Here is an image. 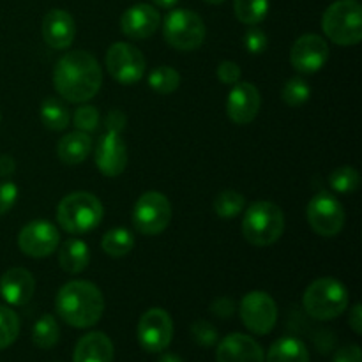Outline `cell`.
<instances>
[{"instance_id":"cell-1","label":"cell","mask_w":362,"mask_h":362,"mask_svg":"<svg viewBox=\"0 0 362 362\" xmlns=\"http://www.w3.org/2000/svg\"><path fill=\"white\" fill-rule=\"evenodd\" d=\"M55 90L73 105L90 101L103 85V69L94 55L74 49L59 59L53 69Z\"/></svg>"},{"instance_id":"cell-2","label":"cell","mask_w":362,"mask_h":362,"mask_svg":"<svg viewBox=\"0 0 362 362\" xmlns=\"http://www.w3.org/2000/svg\"><path fill=\"white\" fill-rule=\"evenodd\" d=\"M55 308L67 325L74 329H88L101 320L105 313V297L94 283L74 279L59 290Z\"/></svg>"},{"instance_id":"cell-3","label":"cell","mask_w":362,"mask_h":362,"mask_svg":"<svg viewBox=\"0 0 362 362\" xmlns=\"http://www.w3.org/2000/svg\"><path fill=\"white\" fill-rule=\"evenodd\" d=\"M105 216V209L95 194L74 191L60 200L57 207V221L60 228L71 235H81L98 228Z\"/></svg>"},{"instance_id":"cell-4","label":"cell","mask_w":362,"mask_h":362,"mask_svg":"<svg viewBox=\"0 0 362 362\" xmlns=\"http://www.w3.org/2000/svg\"><path fill=\"white\" fill-rule=\"evenodd\" d=\"M350 296L346 286L334 278L315 279L303 296V306L311 318L320 322L332 320L349 308Z\"/></svg>"},{"instance_id":"cell-5","label":"cell","mask_w":362,"mask_h":362,"mask_svg":"<svg viewBox=\"0 0 362 362\" xmlns=\"http://www.w3.org/2000/svg\"><path fill=\"white\" fill-rule=\"evenodd\" d=\"M285 232V216L272 202H255L244 212L243 235L250 244L258 247L278 243Z\"/></svg>"},{"instance_id":"cell-6","label":"cell","mask_w":362,"mask_h":362,"mask_svg":"<svg viewBox=\"0 0 362 362\" xmlns=\"http://www.w3.org/2000/svg\"><path fill=\"white\" fill-rule=\"evenodd\" d=\"M324 34L339 46L362 41V7L357 0H338L325 9L322 18Z\"/></svg>"},{"instance_id":"cell-7","label":"cell","mask_w":362,"mask_h":362,"mask_svg":"<svg viewBox=\"0 0 362 362\" xmlns=\"http://www.w3.org/2000/svg\"><path fill=\"white\" fill-rule=\"evenodd\" d=\"M205 34L207 28L204 20L194 11L173 9L165 18L163 35L166 42L179 52H193L200 48L205 41Z\"/></svg>"},{"instance_id":"cell-8","label":"cell","mask_w":362,"mask_h":362,"mask_svg":"<svg viewBox=\"0 0 362 362\" xmlns=\"http://www.w3.org/2000/svg\"><path fill=\"white\" fill-rule=\"evenodd\" d=\"M172 221V204L159 191H147L133 209V225L141 235L154 237L165 232Z\"/></svg>"},{"instance_id":"cell-9","label":"cell","mask_w":362,"mask_h":362,"mask_svg":"<svg viewBox=\"0 0 362 362\" xmlns=\"http://www.w3.org/2000/svg\"><path fill=\"white\" fill-rule=\"evenodd\" d=\"M105 62L110 76L122 85L138 83L147 71L144 53L129 42H115L110 46Z\"/></svg>"},{"instance_id":"cell-10","label":"cell","mask_w":362,"mask_h":362,"mask_svg":"<svg viewBox=\"0 0 362 362\" xmlns=\"http://www.w3.org/2000/svg\"><path fill=\"white\" fill-rule=\"evenodd\" d=\"M306 218L315 233L320 237H334L345 226V209L334 194L322 191L308 204Z\"/></svg>"},{"instance_id":"cell-11","label":"cell","mask_w":362,"mask_h":362,"mask_svg":"<svg viewBox=\"0 0 362 362\" xmlns=\"http://www.w3.org/2000/svg\"><path fill=\"white\" fill-rule=\"evenodd\" d=\"M239 315L244 327L257 336H265L272 332L278 322V306L267 292L246 293L239 304Z\"/></svg>"},{"instance_id":"cell-12","label":"cell","mask_w":362,"mask_h":362,"mask_svg":"<svg viewBox=\"0 0 362 362\" xmlns=\"http://www.w3.org/2000/svg\"><path fill=\"white\" fill-rule=\"evenodd\" d=\"M138 343L148 354H161L173 338L172 317L161 308H151L141 315L136 329Z\"/></svg>"},{"instance_id":"cell-13","label":"cell","mask_w":362,"mask_h":362,"mask_svg":"<svg viewBox=\"0 0 362 362\" xmlns=\"http://www.w3.org/2000/svg\"><path fill=\"white\" fill-rule=\"evenodd\" d=\"M60 244V233L53 223L46 219H35L27 223L18 235V247L30 258H46L57 251Z\"/></svg>"},{"instance_id":"cell-14","label":"cell","mask_w":362,"mask_h":362,"mask_svg":"<svg viewBox=\"0 0 362 362\" xmlns=\"http://www.w3.org/2000/svg\"><path fill=\"white\" fill-rule=\"evenodd\" d=\"M327 41L318 34H304L292 45L290 64L300 74L318 73L329 60Z\"/></svg>"},{"instance_id":"cell-15","label":"cell","mask_w":362,"mask_h":362,"mask_svg":"<svg viewBox=\"0 0 362 362\" xmlns=\"http://www.w3.org/2000/svg\"><path fill=\"white\" fill-rule=\"evenodd\" d=\"M262 106L260 90L250 81H239L232 85L226 99V113L237 126H246L257 119Z\"/></svg>"},{"instance_id":"cell-16","label":"cell","mask_w":362,"mask_h":362,"mask_svg":"<svg viewBox=\"0 0 362 362\" xmlns=\"http://www.w3.org/2000/svg\"><path fill=\"white\" fill-rule=\"evenodd\" d=\"M95 166L105 177H119L127 166V147L120 133L106 131L94 151Z\"/></svg>"},{"instance_id":"cell-17","label":"cell","mask_w":362,"mask_h":362,"mask_svg":"<svg viewBox=\"0 0 362 362\" xmlns=\"http://www.w3.org/2000/svg\"><path fill=\"white\" fill-rule=\"evenodd\" d=\"M159 25H161V14L151 4H134L120 16L122 34L129 39H138V41H144V39L154 35Z\"/></svg>"},{"instance_id":"cell-18","label":"cell","mask_w":362,"mask_h":362,"mask_svg":"<svg viewBox=\"0 0 362 362\" xmlns=\"http://www.w3.org/2000/svg\"><path fill=\"white\" fill-rule=\"evenodd\" d=\"M216 362H265L264 349L251 336L233 332L218 341Z\"/></svg>"},{"instance_id":"cell-19","label":"cell","mask_w":362,"mask_h":362,"mask_svg":"<svg viewBox=\"0 0 362 362\" xmlns=\"http://www.w3.org/2000/svg\"><path fill=\"white\" fill-rule=\"evenodd\" d=\"M42 39L53 49H66L76 37L74 18L64 9H52L42 18Z\"/></svg>"},{"instance_id":"cell-20","label":"cell","mask_w":362,"mask_h":362,"mask_svg":"<svg viewBox=\"0 0 362 362\" xmlns=\"http://www.w3.org/2000/svg\"><path fill=\"white\" fill-rule=\"evenodd\" d=\"M35 292V278L23 267H13L0 278V293L9 306H25Z\"/></svg>"},{"instance_id":"cell-21","label":"cell","mask_w":362,"mask_h":362,"mask_svg":"<svg viewBox=\"0 0 362 362\" xmlns=\"http://www.w3.org/2000/svg\"><path fill=\"white\" fill-rule=\"evenodd\" d=\"M115 349L105 332H88L78 339L74 346L73 362H113Z\"/></svg>"},{"instance_id":"cell-22","label":"cell","mask_w":362,"mask_h":362,"mask_svg":"<svg viewBox=\"0 0 362 362\" xmlns=\"http://www.w3.org/2000/svg\"><path fill=\"white\" fill-rule=\"evenodd\" d=\"M92 145H94V141H92L90 134L83 133V131H73V133H67L66 136L60 138L57 154L64 165L76 166L90 156Z\"/></svg>"},{"instance_id":"cell-23","label":"cell","mask_w":362,"mask_h":362,"mask_svg":"<svg viewBox=\"0 0 362 362\" xmlns=\"http://www.w3.org/2000/svg\"><path fill=\"white\" fill-rule=\"evenodd\" d=\"M59 264L67 274H80L90 264V250L80 239H69L60 246Z\"/></svg>"},{"instance_id":"cell-24","label":"cell","mask_w":362,"mask_h":362,"mask_svg":"<svg viewBox=\"0 0 362 362\" xmlns=\"http://www.w3.org/2000/svg\"><path fill=\"white\" fill-rule=\"evenodd\" d=\"M265 362H310V352L300 339L285 336L272 343Z\"/></svg>"},{"instance_id":"cell-25","label":"cell","mask_w":362,"mask_h":362,"mask_svg":"<svg viewBox=\"0 0 362 362\" xmlns=\"http://www.w3.org/2000/svg\"><path fill=\"white\" fill-rule=\"evenodd\" d=\"M60 325L53 315H42L32 329V343L41 350H49L59 343Z\"/></svg>"},{"instance_id":"cell-26","label":"cell","mask_w":362,"mask_h":362,"mask_svg":"<svg viewBox=\"0 0 362 362\" xmlns=\"http://www.w3.org/2000/svg\"><path fill=\"white\" fill-rule=\"evenodd\" d=\"M134 235L126 228H112L103 235L101 247L113 258H122L133 250Z\"/></svg>"},{"instance_id":"cell-27","label":"cell","mask_w":362,"mask_h":362,"mask_svg":"<svg viewBox=\"0 0 362 362\" xmlns=\"http://www.w3.org/2000/svg\"><path fill=\"white\" fill-rule=\"evenodd\" d=\"M41 120L46 129L64 131L71 122L69 110L55 98H48L41 105Z\"/></svg>"},{"instance_id":"cell-28","label":"cell","mask_w":362,"mask_h":362,"mask_svg":"<svg viewBox=\"0 0 362 362\" xmlns=\"http://www.w3.org/2000/svg\"><path fill=\"white\" fill-rule=\"evenodd\" d=\"M233 13L240 23L253 27L267 18L269 0H233Z\"/></svg>"},{"instance_id":"cell-29","label":"cell","mask_w":362,"mask_h":362,"mask_svg":"<svg viewBox=\"0 0 362 362\" xmlns=\"http://www.w3.org/2000/svg\"><path fill=\"white\" fill-rule=\"evenodd\" d=\"M147 81L152 90L161 95H168L180 87V74L170 66H159L151 71Z\"/></svg>"},{"instance_id":"cell-30","label":"cell","mask_w":362,"mask_h":362,"mask_svg":"<svg viewBox=\"0 0 362 362\" xmlns=\"http://www.w3.org/2000/svg\"><path fill=\"white\" fill-rule=\"evenodd\" d=\"M244 207H246V198L239 191L226 189L214 198V212L223 219L235 218L244 211Z\"/></svg>"},{"instance_id":"cell-31","label":"cell","mask_w":362,"mask_h":362,"mask_svg":"<svg viewBox=\"0 0 362 362\" xmlns=\"http://www.w3.org/2000/svg\"><path fill=\"white\" fill-rule=\"evenodd\" d=\"M361 175L354 166H339L329 175V186L339 194H352L359 189Z\"/></svg>"},{"instance_id":"cell-32","label":"cell","mask_w":362,"mask_h":362,"mask_svg":"<svg viewBox=\"0 0 362 362\" xmlns=\"http://www.w3.org/2000/svg\"><path fill=\"white\" fill-rule=\"evenodd\" d=\"M310 95H311L310 85H308L306 80H303L300 76L290 78L281 90L283 101H285L288 106H292V108H299V106L306 105V103L310 101Z\"/></svg>"},{"instance_id":"cell-33","label":"cell","mask_w":362,"mask_h":362,"mask_svg":"<svg viewBox=\"0 0 362 362\" xmlns=\"http://www.w3.org/2000/svg\"><path fill=\"white\" fill-rule=\"evenodd\" d=\"M20 336V318L11 308L0 306V350L13 345Z\"/></svg>"},{"instance_id":"cell-34","label":"cell","mask_w":362,"mask_h":362,"mask_svg":"<svg viewBox=\"0 0 362 362\" xmlns=\"http://www.w3.org/2000/svg\"><path fill=\"white\" fill-rule=\"evenodd\" d=\"M73 124L76 131H83V133H90L95 131L99 126V112L98 108L90 105H83L74 112Z\"/></svg>"},{"instance_id":"cell-35","label":"cell","mask_w":362,"mask_h":362,"mask_svg":"<svg viewBox=\"0 0 362 362\" xmlns=\"http://www.w3.org/2000/svg\"><path fill=\"white\" fill-rule=\"evenodd\" d=\"M191 334H193L194 341L200 346H205V349H211V346H214L219 341L218 331H216V327L211 322L197 320L191 325Z\"/></svg>"},{"instance_id":"cell-36","label":"cell","mask_w":362,"mask_h":362,"mask_svg":"<svg viewBox=\"0 0 362 362\" xmlns=\"http://www.w3.org/2000/svg\"><path fill=\"white\" fill-rule=\"evenodd\" d=\"M244 48L251 53V55H260L267 49V35L264 30L258 27H250L244 34Z\"/></svg>"},{"instance_id":"cell-37","label":"cell","mask_w":362,"mask_h":362,"mask_svg":"<svg viewBox=\"0 0 362 362\" xmlns=\"http://www.w3.org/2000/svg\"><path fill=\"white\" fill-rule=\"evenodd\" d=\"M18 200V186L11 180L0 182V216L7 214Z\"/></svg>"},{"instance_id":"cell-38","label":"cell","mask_w":362,"mask_h":362,"mask_svg":"<svg viewBox=\"0 0 362 362\" xmlns=\"http://www.w3.org/2000/svg\"><path fill=\"white\" fill-rule=\"evenodd\" d=\"M218 80L225 85H235L240 81V67L239 64L232 62V60H223L221 64L218 66Z\"/></svg>"},{"instance_id":"cell-39","label":"cell","mask_w":362,"mask_h":362,"mask_svg":"<svg viewBox=\"0 0 362 362\" xmlns=\"http://www.w3.org/2000/svg\"><path fill=\"white\" fill-rule=\"evenodd\" d=\"M332 362H362V352L359 345H346L339 349L332 357Z\"/></svg>"},{"instance_id":"cell-40","label":"cell","mask_w":362,"mask_h":362,"mask_svg":"<svg viewBox=\"0 0 362 362\" xmlns=\"http://www.w3.org/2000/svg\"><path fill=\"white\" fill-rule=\"evenodd\" d=\"M124 127H126V115H124L120 110H112V112L106 115V131L122 133Z\"/></svg>"},{"instance_id":"cell-41","label":"cell","mask_w":362,"mask_h":362,"mask_svg":"<svg viewBox=\"0 0 362 362\" xmlns=\"http://www.w3.org/2000/svg\"><path fill=\"white\" fill-rule=\"evenodd\" d=\"M211 311L219 318H230L233 315V311H235V304L228 297H221V299H218L212 304Z\"/></svg>"},{"instance_id":"cell-42","label":"cell","mask_w":362,"mask_h":362,"mask_svg":"<svg viewBox=\"0 0 362 362\" xmlns=\"http://www.w3.org/2000/svg\"><path fill=\"white\" fill-rule=\"evenodd\" d=\"M349 325L352 327V331L356 332L357 336L362 334V306L361 304H356L352 308L349 315Z\"/></svg>"},{"instance_id":"cell-43","label":"cell","mask_w":362,"mask_h":362,"mask_svg":"<svg viewBox=\"0 0 362 362\" xmlns=\"http://www.w3.org/2000/svg\"><path fill=\"white\" fill-rule=\"evenodd\" d=\"M14 170H16V163H14V159L11 158L9 154L0 156V177H2V179H9V177L14 173Z\"/></svg>"},{"instance_id":"cell-44","label":"cell","mask_w":362,"mask_h":362,"mask_svg":"<svg viewBox=\"0 0 362 362\" xmlns=\"http://www.w3.org/2000/svg\"><path fill=\"white\" fill-rule=\"evenodd\" d=\"M158 362H184V359L180 356H177V354L166 352V354H163L161 357H159Z\"/></svg>"},{"instance_id":"cell-45","label":"cell","mask_w":362,"mask_h":362,"mask_svg":"<svg viewBox=\"0 0 362 362\" xmlns=\"http://www.w3.org/2000/svg\"><path fill=\"white\" fill-rule=\"evenodd\" d=\"M158 7H163V9H172L173 6L179 4V0H152Z\"/></svg>"},{"instance_id":"cell-46","label":"cell","mask_w":362,"mask_h":362,"mask_svg":"<svg viewBox=\"0 0 362 362\" xmlns=\"http://www.w3.org/2000/svg\"><path fill=\"white\" fill-rule=\"evenodd\" d=\"M204 2L211 4V6H219V4H223V2H225V0H204Z\"/></svg>"}]
</instances>
